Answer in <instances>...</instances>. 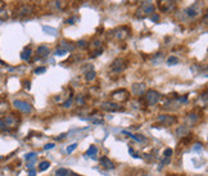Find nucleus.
Listing matches in <instances>:
<instances>
[{
	"instance_id": "obj_1",
	"label": "nucleus",
	"mask_w": 208,
	"mask_h": 176,
	"mask_svg": "<svg viewBox=\"0 0 208 176\" xmlns=\"http://www.w3.org/2000/svg\"><path fill=\"white\" fill-rule=\"evenodd\" d=\"M35 13V7L32 4H18L13 10V18L16 20H23V18H28Z\"/></svg>"
},
{
	"instance_id": "obj_2",
	"label": "nucleus",
	"mask_w": 208,
	"mask_h": 176,
	"mask_svg": "<svg viewBox=\"0 0 208 176\" xmlns=\"http://www.w3.org/2000/svg\"><path fill=\"white\" fill-rule=\"evenodd\" d=\"M156 10V7L150 0H144L142 2V4L139 5V8L136 9V13H135V17L136 18H140V20H144L146 17H150Z\"/></svg>"
},
{
	"instance_id": "obj_3",
	"label": "nucleus",
	"mask_w": 208,
	"mask_h": 176,
	"mask_svg": "<svg viewBox=\"0 0 208 176\" xmlns=\"http://www.w3.org/2000/svg\"><path fill=\"white\" fill-rule=\"evenodd\" d=\"M130 35H131V30H130V27H127V26H120L117 28L109 31V36H111L112 39L117 40V41H124Z\"/></svg>"
},
{
	"instance_id": "obj_4",
	"label": "nucleus",
	"mask_w": 208,
	"mask_h": 176,
	"mask_svg": "<svg viewBox=\"0 0 208 176\" xmlns=\"http://www.w3.org/2000/svg\"><path fill=\"white\" fill-rule=\"evenodd\" d=\"M3 120L5 122V126L8 129V133L18 129V126H20V123H21V117L16 115V113H9V115L3 117Z\"/></svg>"
},
{
	"instance_id": "obj_5",
	"label": "nucleus",
	"mask_w": 208,
	"mask_h": 176,
	"mask_svg": "<svg viewBox=\"0 0 208 176\" xmlns=\"http://www.w3.org/2000/svg\"><path fill=\"white\" fill-rule=\"evenodd\" d=\"M130 98V91L126 90V89H118V90H114L113 93H111V100L114 103H125Z\"/></svg>"
},
{
	"instance_id": "obj_6",
	"label": "nucleus",
	"mask_w": 208,
	"mask_h": 176,
	"mask_svg": "<svg viewBox=\"0 0 208 176\" xmlns=\"http://www.w3.org/2000/svg\"><path fill=\"white\" fill-rule=\"evenodd\" d=\"M126 68H127V61L125 58H117L112 62L109 70H111V75H120L124 72Z\"/></svg>"
},
{
	"instance_id": "obj_7",
	"label": "nucleus",
	"mask_w": 208,
	"mask_h": 176,
	"mask_svg": "<svg viewBox=\"0 0 208 176\" xmlns=\"http://www.w3.org/2000/svg\"><path fill=\"white\" fill-rule=\"evenodd\" d=\"M161 99H162V95L157 90L150 89L144 93V100L148 105H156Z\"/></svg>"
},
{
	"instance_id": "obj_8",
	"label": "nucleus",
	"mask_w": 208,
	"mask_h": 176,
	"mask_svg": "<svg viewBox=\"0 0 208 176\" xmlns=\"http://www.w3.org/2000/svg\"><path fill=\"white\" fill-rule=\"evenodd\" d=\"M100 108L103 111H107V112H124L125 111V107L121 105L118 103H114L112 100L109 102H104L100 104Z\"/></svg>"
},
{
	"instance_id": "obj_9",
	"label": "nucleus",
	"mask_w": 208,
	"mask_h": 176,
	"mask_svg": "<svg viewBox=\"0 0 208 176\" xmlns=\"http://www.w3.org/2000/svg\"><path fill=\"white\" fill-rule=\"evenodd\" d=\"M13 105L16 107V108L20 111V112H22V113H31L32 111H34V108H32V105L30 104L28 102H26V100H21V99H16L14 102H13Z\"/></svg>"
},
{
	"instance_id": "obj_10",
	"label": "nucleus",
	"mask_w": 208,
	"mask_h": 176,
	"mask_svg": "<svg viewBox=\"0 0 208 176\" xmlns=\"http://www.w3.org/2000/svg\"><path fill=\"white\" fill-rule=\"evenodd\" d=\"M200 121V115L199 113H195V112H189L188 115L184 118V122H185V126H188L189 129L198 125Z\"/></svg>"
},
{
	"instance_id": "obj_11",
	"label": "nucleus",
	"mask_w": 208,
	"mask_h": 176,
	"mask_svg": "<svg viewBox=\"0 0 208 176\" xmlns=\"http://www.w3.org/2000/svg\"><path fill=\"white\" fill-rule=\"evenodd\" d=\"M157 121L164 126H172V125L177 123V117L174 115H160L157 117Z\"/></svg>"
},
{
	"instance_id": "obj_12",
	"label": "nucleus",
	"mask_w": 208,
	"mask_h": 176,
	"mask_svg": "<svg viewBox=\"0 0 208 176\" xmlns=\"http://www.w3.org/2000/svg\"><path fill=\"white\" fill-rule=\"evenodd\" d=\"M158 8L163 13H168L175 8V2L174 0H157Z\"/></svg>"
},
{
	"instance_id": "obj_13",
	"label": "nucleus",
	"mask_w": 208,
	"mask_h": 176,
	"mask_svg": "<svg viewBox=\"0 0 208 176\" xmlns=\"http://www.w3.org/2000/svg\"><path fill=\"white\" fill-rule=\"evenodd\" d=\"M185 12H186V16H188V17H192V18L199 16V14L202 13V2L194 3L192 7H189Z\"/></svg>"
},
{
	"instance_id": "obj_14",
	"label": "nucleus",
	"mask_w": 208,
	"mask_h": 176,
	"mask_svg": "<svg viewBox=\"0 0 208 176\" xmlns=\"http://www.w3.org/2000/svg\"><path fill=\"white\" fill-rule=\"evenodd\" d=\"M145 91H146V87H145V84H143V82H135L131 86V94H134L135 97L144 95Z\"/></svg>"
},
{
	"instance_id": "obj_15",
	"label": "nucleus",
	"mask_w": 208,
	"mask_h": 176,
	"mask_svg": "<svg viewBox=\"0 0 208 176\" xmlns=\"http://www.w3.org/2000/svg\"><path fill=\"white\" fill-rule=\"evenodd\" d=\"M50 54V49L45 45H40L36 50V57L40 59V58H46V57Z\"/></svg>"
},
{
	"instance_id": "obj_16",
	"label": "nucleus",
	"mask_w": 208,
	"mask_h": 176,
	"mask_svg": "<svg viewBox=\"0 0 208 176\" xmlns=\"http://www.w3.org/2000/svg\"><path fill=\"white\" fill-rule=\"evenodd\" d=\"M99 163H100V166L103 167V168H106V170H113L116 166H114V163L108 158V157H102V158L99 160Z\"/></svg>"
},
{
	"instance_id": "obj_17",
	"label": "nucleus",
	"mask_w": 208,
	"mask_h": 176,
	"mask_svg": "<svg viewBox=\"0 0 208 176\" xmlns=\"http://www.w3.org/2000/svg\"><path fill=\"white\" fill-rule=\"evenodd\" d=\"M122 134H125L127 136H130L131 139H134L135 141H139V143H146V138L143 136V135H139V134H131L128 131H122Z\"/></svg>"
},
{
	"instance_id": "obj_18",
	"label": "nucleus",
	"mask_w": 208,
	"mask_h": 176,
	"mask_svg": "<svg viewBox=\"0 0 208 176\" xmlns=\"http://www.w3.org/2000/svg\"><path fill=\"white\" fill-rule=\"evenodd\" d=\"M190 134V129H189L188 126H185V125H181V126H179L176 129V135L180 136V138H184L186 135Z\"/></svg>"
},
{
	"instance_id": "obj_19",
	"label": "nucleus",
	"mask_w": 208,
	"mask_h": 176,
	"mask_svg": "<svg viewBox=\"0 0 208 176\" xmlns=\"http://www.w3.org/2000/svg\"><path fill=\"white\" fill-rule=\"evenodd\" d=\"M24 158H26V161H27V167L31 168L32 165L35 163V161H36V158H38V154H36L35 152H31V153H27L26 156H24Z\"/></svg>"
},
{
	"instance_id": "obj_20",
	"label": "nucleus",
	"mask_w": 208,
	"mask_h": 176,
	"mask_svg": "<svg viewBox=\"0 0 208 176\" xmlns=\"http://www.w3.org/2000/svg\"><path fill=\"white\" fill-rule=\"evenodd\" d=\"M60 48H63L67 52H73L76 49V45L72 41H67V40H62L60 41Z\"/></svg>"
},
{
	"instance_id": "obj_21",
	"label": "nucleus",
	"mask_w": 208,
	"mask_h": 176,
	"mask_svg": "<svg viewBox=\"0 0 208 176\" xmlns=\"http://www.w3.org/2000/svg\"><path fill=\"white\" fill-rule=\"evenodd\" d=\"M88 46L90 49H103V41L100 39H98V37H95V39H93L88 44Z\"/></svg>"
},
{
	"instance_id": "obj_22",
	"label": "nucleus",
	"mask_w": 208,
	"mask_h": 176,
	"mask_svg": "<svg viewBox=\"0 0 208 176\" xmlns=\"http://www.w3.org/2000/svg\"><path fill=\"white\" fill-rule=\"evenodd\" d=\"M31 55H32V50H31V48L27 46V48H24L23 52L21 53V58L24 62H28L30 59H31Z\"/></svg>"
},
{
	"instance_id": "obj_23",
	"label": "nucleus",
	"mask_w": 208,
	"mask_h": 176,
	"mask_svg": "<svg viewBox=\"0 0 208 176\" xmlns=\"http://www.w3.org/2000/svg\"><path fill=\"white\" fill-rule=\"evenodd\" d=\"M75 104L78 107H84L86 104V97H85L84 94H77L75 98Z\"/></svg>"
},
{
	"instance_id": "obj_24",
	"label": "nucleus",
	"mask_w": 208,
	"mask_h": 176,
	"mask_svg": "<svg viewBox=\"0 0 208 176\" xmlns=\"http://www.w3.org/2000/svg\"><path fill=\"white\" fill-rule=\"evenodd\" d=\"M172 154H174V150L171 149V148H166V149H164V150H163V158H164V162L168 163L170 160H171V157H172Z\"/></svg>"
},
{
	"instance_id": "obj_25",
	"label": "nucleus",
	"mask_w": 208,
	"mask_h": 176,
	"mask_svg": "<svg viewBox=\"0 0 208 176\" xmlns=\"http://www.w3.org/2000/svg\"><path fill=\"white\" fill-rule=\"evenodd\" d=\"M95 77H96V72L94 70H90L88 72H85V80L89 81V82H90V81H94Z\"/></svg>"
},
{
	"instance_id": "obj_26",
	"label": "nucleus",
	"mask_w": 208,
	"mask_h": 176,
	"mask_svg": "<svg viewBox=\"0 0 208 176\" xmlns=\"http://www.w3.org/2000/svg\"><path fill=\"white\" fill-rule=\"evenodd\" d=\"M70 174H71V171H70V170L63 168V167L58 168L57 171H56V176H70Z\"/></svg>"
},
{
	"instance_id": "obj_27",
	"label": "nucleus",
	"mask_w": 208,
	"mask_h": 176,
	"mask_svg": "<svg viewBox=\"0 0 208 176\" xmlns=\"http://www.w3.org/2000/svg\"><path fill=\"white\" fill-rule=\"evenodd\" d=\"M98 153V148L95 147V145H91L89 149H88V152L85 153L86 154V157H93V156H95Z\"/></svg>"
},
{
	"instance_id": "obj_28",
	"label": "nucleus",
	"mask_w": 208,
	"mask_h": 176,
	"mask_svg": "<svg viewBox=\"0 0 208 176\" xmlns=\"http://www.w3.org/2000/svg\"><path fill=\"white\" fill-rule=\"evenodd\" d=\"M177 63H179V58H177V57L171 55V57H168V58H167V64L168 66H175Z\"/></svg>"
},
{
	"instance_id": "obj_29",
	"label": "nucleus",
	"mask_w": 208,
	"mask_h": 176,
	"mask_svg": "<svg viewBox=\"0 0 208 176\" xmlns=\"http://www.w3.org/2000/svg\"><path fill=\"white\" fill-rule=\"evenodd\" d=\"M49 167H50V162L49 161H42L39 165V171H45V170H48Z\"/></svg>"
},
{
	"instance_id": "obj_30",
	"label": "nucleus",
	"mask_w": 208,
	"mask_h": 176,
	"mask_svg": "<svg viewBox=\"0 0 208 176\" xmlns=\"http://www.w3.org/2000/svg\"><path fill=\"white\" fill-rule=\"evenodd\" d=\"M0 133H8V129L5 126V122L3 120V117L0 118Z\"/></svg>"
},
{
	"instance_id": "obj_31",
	"label": "nucleus",
	"mask_w": 208,
	"mask_h": 176,
	"mask_svg": "<svg viewBox=\"0 0 208 176\" xmlns=\"http://www.w3.org/2000/svg\"><path fill=\"white\" fill-rule=\"evenodd\" d=\"M72 104H73V98L71 97L68 100H66V102L63 103V107H64V108H71Z\"/></svg>"
},
{
	"instance_id": "obj_32",
	"label": "nucleus",
	"mask_w": 208,
	"mask_h": 176,
	"mask_svg": "<svg viewBox=\"0 0 208 176\" xmlns=\"http://www.w3.org/2000/svg\"><path fill=\"white\" fill-rule=\"evenodd\" d=\"M103 53V49H95L94 52H93V54H90L89 57L90 58H95V57H98V55H100Z\"/></svg>"
},
{
	"instance_id": "obj_33",
	"label": "nucleus",
	"mask_w": 208,
	"mask_h": 176,
	"mask_svg": "<svg viewBox=\"0 0 208 176\" xmlns=\"http://www.w3.org/2000/svg\"><path fill=\"white\" fill-rule=\"evenodd\" d=\"M77 21H78V17H71V18H68V20L66 21V23L67 24H75Z\"/></svg>"
},
{
	"instance_id": "obj_34",
	"label": "nucleus",
	"mask_w": 208,
	"mask_h": 176,
	"mask_svg": "<svg viewBox=\"0 0 208 176\" xmlns=\"http://www.w3.org/2000/svg\"><path fill=\"white\" fill-rule=\"evenodd\" d=\"M7 18H8L7 12H5L4 9H0V21H5Z\"/></svg>"
},
{
	"instance_id": "obj_35",
	"label": "nucleus",
	"mask_w": 208,
	"mask_h": 176,
	"mask_svg": "<svg viewBox=\"0 0 208 176\" xmlns=\"http://www.w3.org/2000/svg\"><path fill=\"white\" fill-rule=\"evenodd\" d=\"M66 53H68V52H67V50H64L63 48H59V49L56 50V53H54V54H56V55H64Z\"/></svg>"
},
{
	"instance_id": "obj_36",
	"label": "nucleus",
	"mask_w": 208,
	"mask_h": 176,
	"mask_svg": "<svg viewBox=\"0 0 208 176\" xmlns=\"http://www.w3.org/2000/svg\"><path fill=\"white\" fill-rule=\"evenodd\" d=\"M76 148H77V144H76V143L71 144V145H70L68 148H67V153H72V152H73V150H75Z\"/></svg>"
},
{
	"instance_id": "obj_37",
	"label": "nucleus",
	"mask_w": 208,
	"mask_h": 176,
	"mask_svg": "<svg viewBox=\"0 0 208 176\" xmlns=\"http://www.w3.org/2000/svg\"><path fill=\"white\" fill-rule=\"evenodd\" d=\"M88 44L89 42H86L85 40H80L77 42V46H80V48H88Z\"/></svg>"
},
{
	"instance_id": "obj_38",
	"label": "nucleus",
	"mask_w": 208,
	"mask_h": 176,
	"mask_svg": "<svg viewBox=\"0 0 208 176\" xmlns=\"http://www.w3.org/2000/svg\"><path fill=\"white\" fill-rule=\"evenodd\" d=\"M45 71H46V67H39V68H36L35 70V73H42Z\"/></svg>"
},
{
	"instance_id": "obj_39",
	"label": "nucleus",
	"mask_w": 208,
	"mask_h": 176,
	"mask_svg": "<svg viewBox=\"0 0 208 176\" xmlns=\"http://www.w3.org/2000/svg\"><path fill=\"white\" fill-rule=\"evenodd\" d=\"M44 31H49V34H56L57 32V30L52 28V27H44Z\"/></svg>"
},
{
	"instance_id": "obj_40",
	"label": "nucleus",
	"mask_w": 208,
	"mask_h": 176,
	"mask_svg": "<svg viewBox=\"0 0 208 176\" xmlns=\"http://www.w3.org/2000/svg\"><path fill=\"white\" fill-rule=\"evenodd\" d=\"M150 20L154 21V22H158V20H160V16H158V14H152L150 16Z\"/></svg>"
},
{
	"instance_id": "obj_41",
	"label": "nucleus",
	"mask_w": 208,
	"mask_h": 176,
	"mask_svg": "<svg viewBox=\"0 0 208 176\" xmlns=\"http://www.w3.org/2000/svg\"><path fill=\"white\" fill-rule=\"evenodd\" d=\"M54 147H56V145H54V143H49V144H46V145L44 147V149H46V150L48 149H53Z\"/></svg>"
},
{
	"instance_id": "obj_42",
	"label": "nucleus",
	"mask_w": 208,
	"mask_h": 176,
	"mask_svg": "<svg viewBox=\"0 0 208 176\" xmlns=\"http://www.w3.org/2000/svg\"><path fill=\"white\" fill-rule=\"evenodd\" d=\"M7 108H8V105L5 104V103H4V104H0V113H3Z\"/></svg>"
},
{
	"instance_id": "obj_43",
	"label": "nucleus",
	"mask_w": 208,
	"mask_h": 176,
	"mask_svg": "<svg viewBox=\"0 0 208 176\" xmlns=\"http://www.w3.org/2000/svg\"><path fill=\"white\" fill-rule=\"evenodd\" d=\"M195 145H197V147L193 148L194 150H199V149H202V144H195Z\"/></svg>"
},
{
	"instance_id": "obj_44",
	"label": "nucleus",
	"mask_w": 208,
	"mask_h": 176,
	"mask_svg": "<svg viewBox=\"0 0 208 176\" xmlns=\"http://www.w3.org/2000/svg\"><path fill=\"white\" fill-rule=\"evenodd\" d=\"M35 175H36L35 170H31V168H30V176H35Z\"/></svg>"
},
{
	"instance_id": "obj_45",
	"label": "nucleus",
	"mask_w": 208,
	"mask_h": 176,
	"mask_svg": "<svg viewBox=\"0 0 208 176\" xmlns=\"http://www.w3.org/2000/svg\"><path fill=\"white\" fill-rule=\"evenodd\" d=\"M4 7V2H2V0H0V8H3Z\"/></svg>"
},
{
	"instance_id": "obj_46",
	"label": "nucleus",
	"mask_w": 208,
	"mask_h": 176,
	"mask_svg": "<svg viewBox=\"0 0 208 176\" xmlns=\"http://www.w3.org/2000/svg\"><path fill=\"white\" fill-rule=\"evenodd\" d=\"M140 176H150V175H149V174H142Z\"/></svg>"
}]
</instances>
